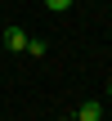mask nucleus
<instances>
[{"label": "nucleus", "mask_w": 112, "mask_h": 121, "mask_svg": "<svg viewBox=\"0 0 112 121\" xmlns=\"http://www.w3.org/2000/svg\"><path fill=\"white\" fill-rule=\"evenodd\" d=\"M4 49L9 54H27V31L22 27H4Z\"/></svg>", "instance_id": "obj_1"}, {"label": "nucleus", "mask_w": 112, "mask_h": 121, "mask_svg": "<svg viewBox=\"0 0 112 121\" xmlns=\"http://www.w3.org/2000/svg\"><path fill=\"white\" fill-rule=\"evenodd\" d=\"M76 121H103V103H99V99L81 103V108H76Z\"/></svg>", "instance_id": "obj_2"}, {"label": "nucleus", "mask_w": 112, "mask_h": 121, "mask_svg": "<svg viewBox=\"0 0 112 121\" xmlns=\"http://www.w3.org/2000/svg\"><path fill=\"white\" fill-rule=\"evenodd\" d=\"M27 54H36V58H40V54H45V40H40V36H27Z\"/></svg>", "instance_id": "obj_3"}, {"label": "nucleus", "mask_w": 112, "mask_h": 121, "mask_svg": "<svg viewBox=\"0 0 112 121\" xmlns=\"http://www.w3.org/2000/svg\"><path fill=\"white\" fill-rule=\"evenodd\" d=\"M45 4H49V9H54V13H67V9H72V4H76V0H45Z\"/></svg>", "instance_id": "obj_4"}, {"label": "nucleus", "mask_w": 112, "mask_h": 121, "mask_svg": "<svg viewBox=\"0 0 112 121\" xmlns=\"http://www.w3.org/2000/svg\"><path fill=\"white\" fill-rule=\"evenodd\" d=\"M108 99H112V81H108Z\"/></svg>", "instance_id": "obj_5"}, {"label": "nucleus", "mask_w": 112, "mask_h": 121, "mask_svg": "<svg viewBox=\"0 0 112 121\" xmlns=\"http://www.w3.org/2000/svg\"><path fill=\"white\" fill-rule=\"evenodd\" d=\"M58 121H72V117H58Z\"/></svg>", "instance_id": "obj_6"}]
</instances>
